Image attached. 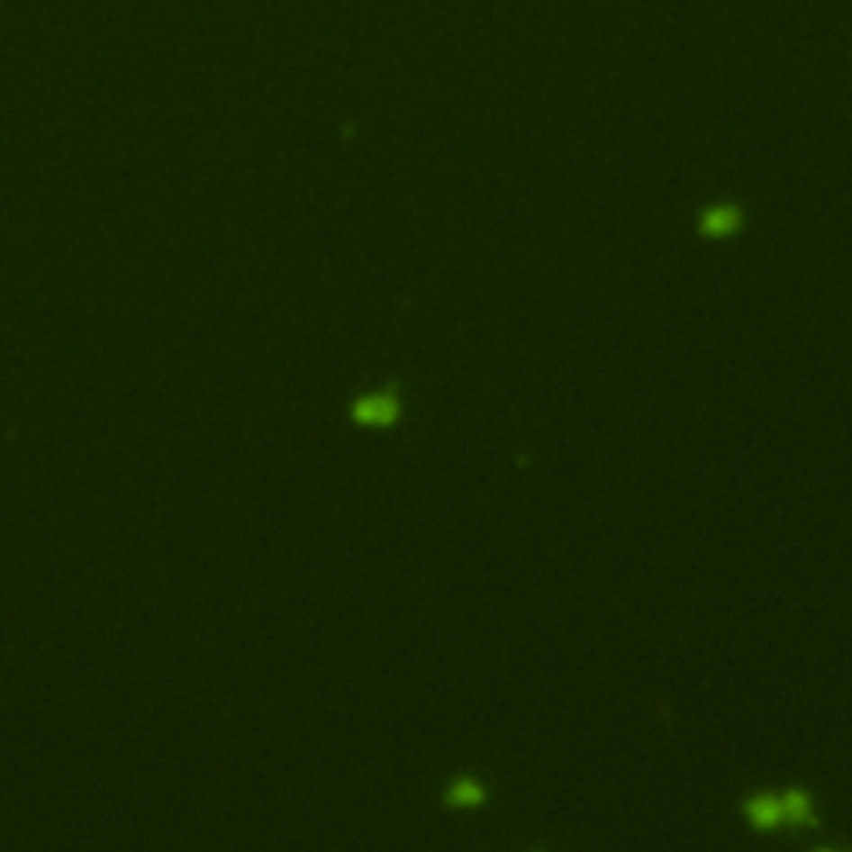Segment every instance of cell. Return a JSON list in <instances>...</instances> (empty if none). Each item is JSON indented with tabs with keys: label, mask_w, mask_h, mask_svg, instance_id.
Masks as SVG:
<instances>
[{
	"label": "cell",
	"mask_w": 852,
	"mask_h": 852,
	"mask_svg": "<svg viewBox=\"0 0 852 852\" xmlns=\"http://www.w3.org/2000/svg\"><path fill=\"white\" fill-rule=\"evenodd\" d=\"M347 413L357 426H376V430H386V426H396L403 420V390L400 383H386L373 394L353 396V403L347 406Z\"/></svg>",
	"instance_id": "6da1fadb"
},
{
	"label": "cell",
	"mask_w": 852,
	"mask_h": 852,
	"mask_svg": "<svg viewBox=\"0 0 852 852\" xmlns=\"http://www.w3.org/2000/svg\"><path fill=\"white\" fill-rule=\"evenodd\" d=\"M746 223H749V217L739 200H710L696 210V233L702 240H730L736 233H743Z\"/></svg>",
	"instance_id": "7a4b0ae2"
},
{
	"label": "cell",
	"mask_w": 852,
	"mask_h": 852,
	"mask_svg": "<svg viewBox=\"0 0 852 852\" xmlns=\"http://www.w3.org/2000/svg\"><path fill=\"white\" fill-rule=\"evenodd\" d=\"M746 816L759 829H773V826L783 822V802H779V796H769V793L766 796H753L746 802Z\"/></svg>",
	"instance_id": "3957f363"
},
{
	"label": "cell",
	"mask_w": 852,
	"mask_h": 852,
	"mask_svg": "<svg viewBox=\"0 0 852 852\" xmlns=\"http://www.w3.org/2000/svg\"><path fill=\"white\" fill-rule=\"evenodd\" d=\"M783 802V822H796V826H812V809H809V796L802 789H789L786 796H779Z\"/></svg>",
	"instance_id": "277c9868"
},
{
	"label": "cell",
	"mask_w": 852,
	"mask_h": 852,
	"mask_svg": "<svg viewBox=\"0 0 852 852\" xmlns=\"http://www.w3.org/2000/svg\"><path fill=\"white\" fill-rule=\"evenodd\" d=\"M483 799H486V793H483V786L480 783H473V779H457L447 793L449 806H463V809L483 806Z\"/></svg>",
	"instance_id": "5b68a950"
},
{
	"label": "cell",
	"mask_w": 852,
	"mask_h": 852,
	"mask_svg": "<svg viewBox=\"0 0 852 852\" xmlns=\"http://www.w3.org/2000/svg\"><path fill=\"white\" fill-rule=\"evenodd\" d=\"M822 852H826V849H822Z\"/></svg>",
	"instance_id": "8992f818"
}]
</instances>
